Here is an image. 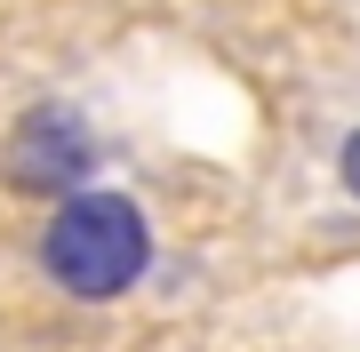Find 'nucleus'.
<instances>
[{
    "instance_id": "nucleus-1",
    "label": "nucleus",
    "mask_w": 360,
    "mask_h": 352,
    "mask_svg": "<svg viewBox=\"0 0 360 352\" xmlns=\"http://www.w3.org/2000/svg\"><path fill=\"white\" fill-rule=\"evenodd\" d=\"M153 264V224L129 193H104V184H80V193L56 200L49 233H40V273H49L65 296L80 304H112L129 296Z\"/></svg>"
},
{
    "instance_id": "nucleus-2",
    "label": "nucleus",
    "mask_w": 360,
    "mask_h": 352,
    "mask_svg": "<svg viewBox=\"0 0 360 352\" xmlns=\"http://www.w3.org/2000/svg\"><path fill=\"white\" fill-rule=\"evenodd\" d=\"M96 160H104V144L89 129V112H72V105H32L8 129V176L25 184V193L65 200V193H80V184L96 176Z\"/></svg>"
},
{
    "instance_id": "nucleus-3",
    "label": "nucleus",
    "mask_w": 360,
    "mask_h": 352,
    "mask_svg": "<svg viewBox=\"0 0 360 352\" xmlns=\"http://www.w3.org/2000/svg\"><path fill=\"white\" fill-rule=\"evenodd\" d=\"M336 176H345V193L360 200V129H345V144H336Z\"/></svg>"
}]
</instances>
